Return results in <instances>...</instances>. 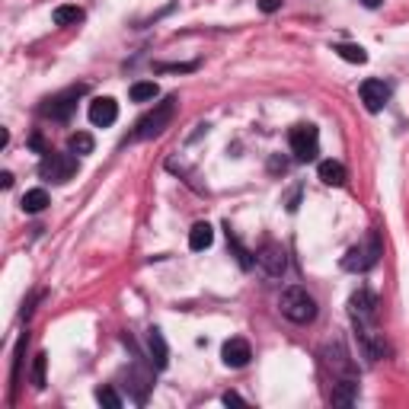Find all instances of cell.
<instances>
[{
  "label": "cell",
  "mask_w": 409,
  "mask_h": 409,
  "mask_svg": "<svg viewBox=\"0 0 409 409\" xmlns=\"http://www.w3.org/2000/svg\"><path fill=\"white\" fill-rule=\"evenodd\" d=\"M224 403H227V406H243V400L237 393H224Z\"/></svg>",
  "instance_id": "obj_25"
},
{
  "label": "cell",
  "mask_w": 409,
  "mask_h": 409,
  "mask_svg": "<svg viewBox=\"0 0 409 409\" xmlns=\"http://www.w3.org/2000/svg\"><path fill=\"white\" fill-rule=\"evenodd\" d=\"M96 400L109 409H121V397L112 390V387H100V390H96Z\"/></svg>",
  "instance_id": "obj_22"
},
{
  "label": "cell",
  "mask_w": 409,
  "mask_h": 409,
  "mask_svg": "<svg viewBox=\"0 0 409 409\" xmlns=\"http://www.w3.org/2000/svg\"><path fill=\"white\" fill-rule=\"evenodd\" d=\"M349 304H352L355 320H371V316H374V307H377V301H374V294H371L368 288H362V291H355Z\"/></svg>",
  "instance_id": "obj_13"
},
{
  "label": "cell",
  "mask_w": 409,
  "mask_h": 409,
  "mask_svg": "<svg viewBox=\"0 0 409 409\" xmlns=\"http://www.w3.org/2000/svg\"><path fill=\"white\" fill-rule=\"evenodd\" d=\"M279 307H281V316H288L291 323H310L316 316V301L301 285H291V288L281 291Z\"/></svg>",
  "instance_id": "obj_1"
},
{
  "label": "cell",
  "mask_w": 409,
  "mask_h": 409,
  "mask_svg": "<svg viewBox=\"0 0 409 409\" xmlns=\"http://www.w3.org/2000/svg\"><path fill=\"white\" fill-rule=\"evenodd\" d=\"M160 96V86L154 80H138V84H131V100L135 102H154Z\"/></svg>",
  "instance_id": "obj_18"
},
{
  "label": "cell",
  "mask_w": 409,
  "mask_h": 409,
  "mask_svg": "<svg viewBox=\"0 0 409 409\" xmlns=\"http://www.w3.org/2000/svg\"><path fill=\"white\" fill-rule=\"evenodd\" d=\"M115 119H119V102L112 96H100L90 102V121L96 128H109V125H115Z\"/></svg>",
  "instance_id": "obj_10"
},
{
  "label": "cell",
  "mask_w": 409,
  "mask_h": 409,
  "mask_svg": "<svg viewBox=\"0 0 409 409\" xmlns=\"http://www.w3.org/2000/svg\"><path fill=\"white\" fill-rule=\"evenodd\" d=\"M333 51L342 58V61H349V65H364V61H368V51H364L362 45H349V42H342V45H336Z\"/></svg>",
  "instance_id": "obj_19"
},
{
  "label": "cell",
  "mask_w": 409,
  "mask_h": 409,
  "mask_svg": "<svg viewBox=\"0 0 409 409\" xmlns=\"http://www.w3.org/2000/svg\"><path fill=\"white\" fill-rule=\"evenodd\" d=\"M160 71H196V61L192 65H160Z\"/></svg>",
  "instance_id": "obj_24"
},
{
  "label": "cell",
  "mask_w": 409,
  "mask_h": 409,
  "mask_svg": "<svg viewBox=\"0 0 409 409\" xmlns=\"http://www.w3.org/2000/svg\"><path fill=\"white\" fill-rule=\"evenodd\" d=\"M281 7V0H259V10L262 13H275Z\"/></svg>",
  "instance_id": "obj_23"
},
{
  "label": "cell",
  "mask_w": 409,
  "mask_h": 409,
  "mask_svg": "<svg viewBox=\"0 0 409 409\" xmlns=\"http://www.w3.org/2000/svg\"><path fill=\"white\" fill-rule=\"evenodd\" d=\"M362 3H364V7H371V10H374V7H381V0H362Z\"/></svg>",
  "instance_id": "obj_27"
},
{
  "label": "cell",
  "mask_w": 409,
  "mask_h": 409,
  "mask_svg": "<svg viewBox=\"0 0 409 409\" xmlns=\"http://www.w3.org/2000/svg\"><path fill=\"white\" fill-rule=\"evenodd\" d=\"M221 358H224V364H227V368H246V364H250V358H253V349H250V342H246V339L233 336V339H227V342H224Z\"/></svg>",
  "instance_id": "obj_8"
},
{
  "label": "cell",
  "mask_w": 409,
  "mask_h": 409,
  "mask_svg": "<svg viewBox=\"0 0 409 409\" xmlns=\"http://www.w3.org/2000/svg\"><path fill=\"white\" fill-rule=\"evenodd\" d=\"M381 237L377 233H368L358 246H352V250L342 256V269L345 272H368V269H374L377 266V259H381Z\"/></svg>",
  "instance_id": "obj_2"
},
{
  "label": "cell",
  "mask_w": 409,
  "mask_h": 409,
  "mask_svg": "<svg viewBox=\"0 0 409 409\" xmlns=\"http://www.w3.org/2000/svg\"><path fill=\"white\" fill-rule=\"evenodd\" d=\"M256 262L259 269L269 275V279H281L285 269H288V256H285V246L281 243H262L259 253H256Z\"/></svg>",
  "instance_id": "obj_7"
},
{
  "label": "cell",
  "mask_w": 409,
  "mask_h": 409,
  "mask_svg": "<svg viewBox=\"0 0 409 409\" xmlns=\"http://www.w3.org/2000/svg\"><path fill=\"white\" fill-rule=\"evenodd\" d=\"M173 112H176V96H170V100L157 102L154 109L138 121V131H135V138L138 141H148V138H157L160 131L167 128L170 121H173Z\"/></svg>",
  "instance_id": "obj_3"
},
{
  "label": "cell",
  "mask_w": 409,
  "mask_h": 409,
  "mask_svg": "<svg viewBox=\"0 0 409 409\" xmlns=\"http://www.w3.org/2000/svg\"><path fill=\"white\" fill-rule=\"evenodd\" d=\"M45 364H48V355H45V352H38V355H36V362H32V384H36L38 390L45 387Z\"/></svg>",
  "instance_id": "obj_21"
},
{
  "label": "cell",
  "mask_w": 409,
  "mask_h": 409,
  "mask_svg": "<svg viewBox=\"0 0 409 409\" xmlns=\"http://www.w3.org/2000/svg\"><path fill=\"white\" fill-rule=\"evenodd\" d=\"M0 186H3V189L13 186V173H0Z\"/></svg>",
  "instance_id": "obj_26"
},
{
  "label": "cell",
  "mask_w": 409,
  "mask_h": 409,
  "mask_svg": "<svg viewBox=\"0 0 409 409\" xmlns=\"http://www.w3.org/2000/svg\"><path fill=\"white\" fill-rule=\"evenodd\" d=\"M86 93V84H77V86H67L65 93H58V96H51V100L42 106V115L45 119H58V121H65V119H71V112L77 109V100Z\"/></svg>",
  "instance_id": "obj_6"
},
{
  "label": "cell",
  "mask_w": 409,
  "mask_h": 409,
  "mask_svg": "<svg viewBox=\"0 0 409 409\" xmlns=\"http://www.w3.org/2000/svg\"><path fill=\"white\" fill-rule=\"evenodd\" d=\"M45 204H48V192H45V189H29L26 196H23V211H26V214L45 211Z\"/></svg>",
  "instance_id": "obj_17"
},
{
  "label": "cell",
  "mask_w": 409,
  "mask_h": 409,
  "mask_svg": "<svg viewBox=\"0 0 409 409\" xmlns=\"http://www.w3.org/2000/svg\"><path fill=\"white\" fill-rule=\"evenodd\" d=\"M51 19L58 26H77V23H84V10L74 7V3H65V7H55Z\"/></svg>",
  "instance_id": "obj_16"
},
{
  "label": "cell",
  "mask_w": 409,
  "mask_h": 409,
  "mask_svg": "<svg viewBox=\"0 0 409 409\" xmlns=\"http://www.w3.org/2000/svg\"><path fill=\"white\" fill-rule=\"evenodd\" d=\"M320 179H323L326 186H345V167L339 160H323L320 167H316Z\"/></svg>",
  "instance_id": "obj_14"
},
{
  "label": "cell",
  "mask_w": 409,
  "mask_h": 409,
  "mask_svg": "<svg viewBox=\"0 0 409 409\" xmlns=\"http://www.w3.org/2000/svg\"><path fill=\"white\" fill-rule=\"evenodd\" d=\"M211 240H214V231H211V224L208 221H198L192 231H189V246L196 253H202V250H208L211 246Z\"/></svg>",
  "instance_id": "obj_15"
},
{
  "label": "cell",
  "mask_w": 409,
  "mask_h": 409,
  "mask_svg": "<svg viewBox=\"0 0 409 409\" xmlns=\"http://www.w3.org/2000/svg\"><path fill=\"white\" fill-rule=\"evenodd\" d=\"M362 102L368 112H381L384 106H387V100H390V86L384 84V80H364L362 84Z\"/></svg>",
  "instance_id": "obj_9"
},
{
  "label": "cell",
  "mask_w": 409,
  "mask_h": 409,
  "mask_svg": "<svg viewBox=\"0 0 409 409\" xmlns=\"http://www.w3.org/2000/svg\"><path fill=\"white\" fill-rule=\"evenodd\" d=\"M67 148L74 150V154H93V135H86V131H74L71 141H67Z\"/></svg>",
  "instance_id": "obj_20"
},
{
  "label": "cell",
  "mask_w": 409,
  "mask_h": 409,
  "mask_svg": "<svg viewBox=\"0 0 409 409\" xmlns=\"http://www.w3.org/2000/svg\"><path fill=\"white\" fill-rule=\"evenodd\" d=\"M148 355H150V364L157 368V371H163L170 362V349H167V339H163V333L160 329H150L148 333Z\"/></svg>",
  "instance_id": "obj_11"
},
{
  "label": "cell",
  "mask_w": 409,
  "mask_h": 409,
  "mask_svg": "<svg viewBox=\"0 0 409 409\" xmlns=\"http://www.w3.org/2000/svg\"><path fill=\"white\" fill-rule=\"evenodd\" d=\"M288 141H291L294 157H298L301 163H310V160H316V154H320V131H316L314 125H294Z\"/></svg>",
  "instance_id": "obj_5"
},
{
  "label": "cell",
  "mask_w": 409,
  "mask_h": 409,
  "mask_svg": "<svg viewBox=\"0 0 409 409\" xmlns=\"http://www.w3.org/2000/svg\"><path fill=\"white\" fill-rule=\"evenodd\" d=\"M355 397H358V381H355V377H339V381L333 384V393H329V400H333L336 406H352Z\"/></svg>",
  "instance_id": "obj_12"
},
{
  "label": "cell",
  "mask_w": 409,
  "mask_h": 409,
  "mask_svg": "<svg viewBox=\"0 0 409 409\" xmlns=\"http://www.w3.org/2000/svg\"><path fill=\"white\" fill-rule=\"evenodd\" d=\"M74 173H77L74 154H51L48 150L45 160L38 163V176L48 179V183H67V179H74Z\"/></svg>",
  "instance_id": "obj_4"
}]
</instances>
